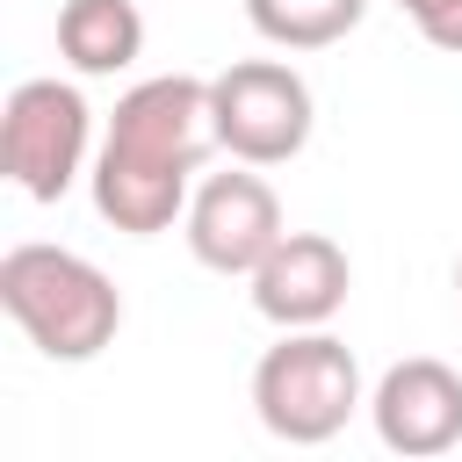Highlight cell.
Here are the masks:
<instances>
[{
	"label": "cell",
	"mask_w": 462,
	"mask_h": 462,
	"mask_svg": "<svg viewBox=\"0 0 462 462\" xmlns=\"http://www.w3.org/2000/svg\"><path fill=\"white\" fill-rule=\"evenodd\" d=\"M368 419H375V440L404 462H433V455L462 448V368H448L433 354L383 368Z\"/></svg>",
	"instance_id": "cell-7"
},
{
	"label": "cell",
	"mask_w": 462,
	"mask_h": 462,
	"mask_svg": "<svg viewBox=\"0 0 462 462\" xmlns=\"http://www.w3.org/2000/svg\"><path fill=\"white\" fill-rule=\"evenodd\" d=\"M455 289H462V267H455Z\"/></svg>",
	"instance_id": "cell-12"
},
{
	"label": "cell",
	"mask_w": 462,
	"mask_h": 462,
	"mask_svg": "<svg viewBox=\"0 0 462 462\" xmlns=\"http://www.w3.org/2000/svg\"><path fill=\"white\" fill-rule=\"evenodd\" d=\"M253 411L274 440L289 448H325L332 433H346V419L361 411V361L346 339H332L325 325L282 332L260 361H253Z\"/></svg>",
	"instance_id": "cell-3"
},
{
	"label": "cell",
	"mask_w": 462,
	"mask_h": 462,
	"mask_svg": "<svg viewBox=\"0 0 462 462\" xmlns=\"http://www.w3.org/2000/svg\"><path fill=\"white\" fill-rule=\"evenodd\" d=\"M209 116H217V144L245 166H289L310 144L318 101L310 79L282 58H238L209 79Z\"/></svg>",
	"instance_id": "cell-4"
},
{
	"label": "cell",
	"mask_w": 462,
	"mask_h": 462,
	"mask_svg": "<svg viewBox=\"0 0 462 462\" xmlns=\"http://www.w3.org/2000/svg\"><path fill=\"white\" fill-rule=\"evenodd\" d=\"M253 282V310L282 332H303V325H332L346 289H354V267H346V245L325 238V231H282V245L245 274Z\"/></svg>",
	"instance_id": "cell-8"
},
{
	"label": "cell",
	"mask_w": 462,
	"mask_h": 462,
	"mask_svg": "<svg viewBox=\"0 0 462 462\" xmlns=\"http://www.w3.org/2000/svg\"><path fill=\"white\" fill-rule=\"evenodd\" d=\"M224 152L217 144V116H209V79L195 72H159V79H137L116 116H108V137L94 152V209L101 224L130 231V238H159L173 231V217H188V180L202 173V159Z\"/></svg>",
	"instance_id": "cell-1"
},
{
	"label": "cell",
	"mask_w": 462,
	"mask_h": 462,
	"mask_svg": "<svg viewBox=\"0 0 462 462\" xmlns=\"http://www.w3.org/2000/svg\"><path fill=\"white\" fill-rule=\"evenodd\" d=\"M411 14V29L433 43V51H455L462 58V0H397Z\"/></svg>",
	"instance_id": "cell-11"
},
{
	"label": "cell",
	"mask_w": 462,
	"mask_h": 462,
	"mask_svg": "<svg viewBox=\"0 0 462 462\" xmlns=\"http://www.w3.org/2000/svg\"><path fill=\"white\" fill-rule=\"evenodd\" d=\"M180 224H188V253L209 274H253L282 245V202H274V188L245 159H231V173H209L188 195Z\"/></svg>",
	"instance_id": "cell-6"
},
{
	"label": "cell",
	"mask_w": 462,
	"mask_h": 462,
	"mask_svg": "<svg viewBox=\"0 0 462 462\" xmlns=\"http://www.w3.org/2000/svg\"><path fill=\"white\" fill-rule=\"evenodd\" d=\"M368 0H245V22L274 51H332L361 29Z\"/></svg>",
	"instance_id": "cell-10"
},
{
	"label": "cell",
	"mask_w": 462,
	"mask_h": 462,
	"mask_svg": "<svg viewBox=\"0 0 462 462\" xmlns=\"http://www.w3.org/2000/svg\"><path fill=\"white\" fill-rule=\"evenodd\" d=\"M0 303H7V318L29 332V346H36L43 361H94V354L123 332V296H116V282H108L87 253L43 245V238H29V245H14V253L0 260Z\"/></svg>",
	"instance_id": "cell-2"
},
{
	"label": "cell",
	"mask_w": 462,
	"mask_h": 462,
	"mask_svg": "<svg viewBox=\"0 0 462 462\" xmlns=\"http://www.w3.org/2000/svg\"><path fill=\"white\" fill-rule=\"evenodd\" d=\"M94 144V108L72 79H22L0 108V166L29 202H58Z\"/></svg>",
	"instance_id": "cell-5"
},
{
	"label": "cell",
	"mask_w": 462,
	"mask_h": 462,
	"mask_svg": "<svg viewBox=\"0 0 462 462\" xmlns=\"http://www.w3.org/2000/svg\"><path fill=\"white\" fill-rule=\"evenodd\" d=\"M58 58L79 79H116L144 58V14L137 0H65L58 7Z\"/></svg>",
	"instance_id": "cell-9"
}]
</instances>
